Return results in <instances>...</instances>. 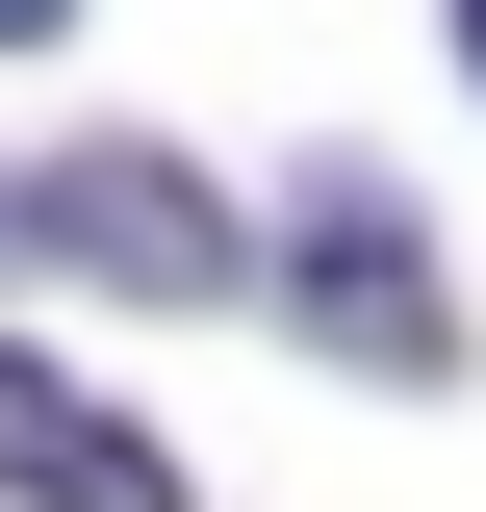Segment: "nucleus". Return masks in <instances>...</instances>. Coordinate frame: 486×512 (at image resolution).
<instances>
[{
	"instance_id": "1",
	"label": "nucleus",
	"mask_w": 486,
	"mask_h": 512,
	"mask_svg": "<svg viewBox=\"0 0 486 512\" xmlns=\"http://www.w3.org/2000/svg\"><path fill=\"white\" fill-rule=\"evenodd\" d=\"M0 231H26V256H77V282H128V308H231V282H256V231L180 180V154H52Z\"/></svg>"
},
{
	"instance_id": "4",
	"label": "nucleus",
	"mask_w": 486,
	"mask_h": 512,
	"mask_svg": "<svg viewBox=\"0 0 486 512\" xmlns=\"http://www.w3.org/2000/svg\"><path fill=\"white\" fill-rule=\"evenodd\" d=\"M52 26H77V0H0V52H52Z\"/></svg>"
},
{
	"instance_id": "2",
	"label": "nucleus",
	"mask_w": 486,
	"mask_h": 512,
	"mask_svg": "<svg viewBox=\"0 0 486 512\" xmlns=\"http://www.w3.org/2000/svg\"><path fill=\"white\" fill-rule=\"evenodd\" d=\"M282 282H307V333L359 384H461V308H435V256L384 231V180H307V231H282Z\"/></svg>"
},
{
	"instance_id": "5",
	"label": "nucleus",
	"mask_w": 486,
	"mask_h": 512,
	"mask_svg": "<svg viewBox=\"0 0 486 512\" xmlns=\"http://www.w3.org/2000/svg\"><path fill=\"white\" fill-rule=\"evenodd\" d=\"M435 26H461V77H486V0H435Z\"/></svg>"
},
{
	"instance_id": "3",
	"label": "nucleus",
	"mask_w": 486,
	"mask_h": 512,
	"mask_svg": "<svg viewBox=\"0 0 486 512\" xmlns=\"http://www.w3.org/2000/svg\"><path fill=\"white\" fill-rule=\"evenodd\" d=\"M0 487L26 512H180V461L128 436V410H77L52 359H0Z\"/></svg>"
}]
</instances>
